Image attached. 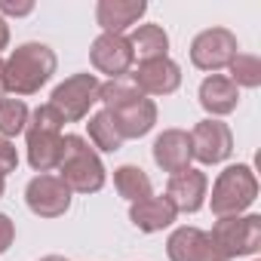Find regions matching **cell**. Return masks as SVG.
<instances>
[{"label":"cell","instance_id":"cell-1","mask_svg":"<svg viewBox=\"0 0 261 261\" xmlns=\"http://www.w3.org/2000/svg\"><path fill=\"white\" fill-rule=\"evenodd\" d=\"M56 53L46 43H22L4 62V86L13 95H34L56 74Z\"/></svg>","mask_w":261,"mask_h":261},{"label":"cell","instance_id":"cell-2","mask_svg":"<svg viewBox=\"0 0 261 261\" xmlns=\"http://www.w3.org/2000/svg\"><path fill=\"white\" fill-rule=\"evenodd\" d=\"M59 178L77 191V194H95L105 188V166L89 148L86 139L80 136H62V163H59Z\"/></svg>","mask_w":261,"mask_h":261},{"label":"cell","instance_id":"cell-3","mask_svg":"<svg viewBox=\"0 0 261 261\" xmlns=\"http://www.w3.org/2000/svg\"><path fill=\"white\" fill-rule=\"evenodd\" d=\"M258 197V178L246 163L227 166L224 172H218L215 185H212V212L218 218L227 215H240L246 212Z\"/></svg>","mask_w":261,"mask_h":261},{"label":"cell","instance_id":"cell-4","mask_svg":"<svg viewBox=\"0 0 261 261\" xmlns=\"http://www.w3.org/2000/svg\"><path fill=\"white\" fill-rule=\"evenodd\" d=\"M209 240L224 258L255 255L261 249V215H227V218H218L212 233H209Z\"/></svg>","mask_w":261,"mask_h":261},{"label":"cell","instance_id":"cell-5","mask_svg":"<svg viewBox=\"0 0 261 261\" xmlns=\"http://www.w3.org/2000/svg\"><path fill=\"white\" fill-rule=\"evenodd\" d=\"M98 86L101 83L95 80V74H74L53 89L49 105L62 114L65 123H77L89 117V108L98 101Z\"/></svg>","mask_w":261,"mask_h":261},{"label":"cell","instance_id":"cell-6","mask_svg":"<svg viewBox=\"0 0 261 261\" xmlns=\"http://www.w3.org/2000/svg\"><path fill=\"white\" fill-rule=\"evenodd\" d=\"M237 37L227 28H206L191 43V62L200 71H221L237 56Z\"/></svg>","mask_w":261,"mask_h":261},{"label":"cell","instance_id":"cell-7","mask_svg":"<svg viewBox=\"0 0 261 261\" xmlns=\"http://www.w3.org/2000/svg\"><path fill=\"white\" fill-rule=\"evenodd\" d=\"M25 203L40 218H59L71 209V188L59 175H37L25 188Z\"/></svg>","mask_w":261,"mask_h":261},{"label":"cell","instance_id":"cell-8","mask_svg":"<svg viewBox=\"0 0 261 261\" xmlns=\"http://www.w3.org/2000/svg\"><path fill=\"white\" fill-rule=\"evenodd\" d=\"M230 151H233V136H230L227 123L203 120V123L194 126V133H191V154L200 163H206V166L221 163V160L230 157Z\"/></svg>","mask_w":261,"mask_h":261},{"label":"cell","instance_id":"cell-9","mask_svg":"<svg viewBox=\"0 0 261 261\" xmlns=\"http://www.w3.org/2000/svg\"><path fill=\"white\" fill-rule=\"evenodd\" d=\"M89 59H92V68L108 74L111 80L114 77H123L129 74L136 56L129 49V40L123 34H101L92 40V49H89Z\"/></svg>","mask_w":261,"mask_h":261},{"label":"cell","instance_id":"cell-10","mask_svg":"<svg viewBox=\"0 0 261 261\" xmlns=\"http://www.w3.org/2000/svg\"><path fill=\"white\" fill-rule=\"evenodd\" d=\"M169 261H227L209 240L206 230L200 227H178L172 230L169 243H166Z\"/></svg>","mask_w":261,"mask_h":261},{"label":"cell","instance_id":"cell-11","mask_svg":"<svg viewBox=\"0 0 261 261\" xmlns=\"http://www.w3.org/2000/svg\"><path fill=\"white\" fill-rule=\"evenodd\" d=\"M191 136L185 129H163L154 142V163L169 172V175H178L185 169H191Z\"/></svg>","mask_w":261,"mask_h":261},{"label":"cell","instance_id":"cell-12","mask_svg":"<svg viewBox=\"0 0 261 261\" xmlns=\"http://www.w3.org/2000/svg\"><path fill=\"white\" fill-rule=\"evenodd\" d=\"M133 80L145 95H169V92H175L181 86V68L169 56L166 59H151V62L139 65Z\"/></svg>","mask_w":261,"mask_h":261},{"label":"cell","instance_id":"cell-13","mask_svg":"<svg viewBox=\"0 0 261 261\" xmlns=\"http://www.w3.org/2000/svg\"><path fill=\"white\" fill-rule=\"evenodd\" d=\"M108 114H111V120L117 126V133L123 136V142L126 139H142V136H148L151 129H154V123H157V105L148 95L129 101V105H123L117 111H108Z\"/></svg>","mask_w":261,"mask_h":261},{"label":"cell","instance_id":"cell-14","mask_svg":"<svg viewBox=\"0 0 261 261\" xmlns=\"http://www.w3.org/2000/svg\"><path fill=\"white\" fill-rule=\"evenodd\" d=\"M206 175L200 169H185L169 178L166 185V200L175 206V212H197L206 200Z\"/></svg>","mask_w":261,"mask_h":261},{"label":"cell","instance_id":"cell-15","mask_svg":"<svg viewBox=\"0 0 261 261\" xmlns=\"http://www.w3.org/2000/svg\"><path fill=\"white\" fill-rule=\"evenodd\" d=\"M145 10H148L145 0H98L95 19L105 28V34H123L145 16Z\"/></svg>","mask_w":261,"mask_h":261},{"label":"cell","instance_id":"cell-16","mask_svg":"<svg viewBox=\"0 0 261 261\" xmlns=\"http://www.w3.org/2000/svg\"><path fill=\"white\" fill-rule=\"evenodd\" d=\"M175 215H178L175 206L166 197H154V194L129 206V218H133V224L139 230H145V233H157V230L169 227L175 221Z\"/></svg>","mask_w":261,"mask_h":261},{"label":"cell","instance_id":"cell-17","mask_svg":"<svg viewBox=\"0 0 261 261\" xmlns=\"http://www.w3.org/2000/svg\"><path fill=\"white\" fill-rule=\"evenodd\" d=\"M237 101H240V89L224 74H212L200 83V105L212 117H224V114L237 111Z\"/></svg>","mask_w":261,"mask_h":261},{"label":"cell","instance_id":"cell-18","mask_svg":"<svg viewBox=\"0 0 261 261\" xmlns=\"http://www.w3.org/2000/svg\"><path fill=\"white\" fill-rule=\"evenodd\" d=\"M28 133V163L46 175L49 169H59L62 163V133H34V129H25Z\"/></svg>","mask_w":261,"mask_h":261},{"label":"cell","instance_id":"cell-19","mask_svg":"<svg viewBox=\"0 0 261 261\" xmlns=\"http://www.w3.org/2000/svg\"><path fill=\"white\" fill-rule=\"evenodd\" d=\"M129 40V49H133L136 59L142 62H151V59H166L169 56V37L160 25H139L133 31V37Z\"/></svg>","mask_w":261,"mask_h":261},{"label":"cell","instance_id":"cell-20","mask_svg":"<svg viewBox=\"0 0 261 261\" xmlns=\"http://www.w3.org/2000/svg\"><path fill=\"white\" fill-rule=\"evenodd\" d=\"M114 188L129 203H139V200L151 197V178L139 166H120V169H114Z\"/></svg>","mask_w":261,"mask_h":261},{"label":"cell","instance_id":"cell-21","mask_svg":"<svg viewBox=\"0 0 261 261\" xmlns=\"http://www.w3.org/2000/svg\"><path fill=\"white\" fill-rule=\"evenodd\" d=\"M142 95H145V92L136 86L133 74L114 77V80H108V83L98 86V101L105 105V111H117V108H123V105H129V101H136V98H142Z\"/></svg>","mask_w":261,"mask_h":261},{"label":"cell","instance_id":"cell-22","mask_svg":"<svg viewBox=\"0 0 261 261\" xmlns=\"http://www.w3.org/2000/svg\"><path fill=\"white\" fill-rule=\"evenodd\" d=\"M28 117H31V111H28V105H25L22 98L4 95V98H0V139L10 142L13 136L25 133Z\"/></svg>","mask_w":261,"mask_h":261},{"label":"cell","instance_id":"cell-23","mask_svg":"<svg viewBox=\"0 0 261 261\" xmlns=\"http://www.w3.org/2000/svg\"><path fill=\"white\" fill-rule=\"evenodd\" d=\"M86 126H89V142H92L98 151L114 154V151H120V148H123V136L117 133V126H114V120H111V114H108V111L92 114Z\"/></svg>","mask_w":261,"mask_h":261},{"label":"cell","instance_id":"cell-24","mask_svg":"<svg viewBox=\"0 0 261 261\" xmlns=\"http://www.w3.org/2000/svg\"><path fill=\"white\" fill-rule=\"evenodd\" d=\"M227 68H230V77H227V80H230L237 89H240V86H246V89L261 86V62H258V56H252V53H237Z\"/></svg>","mask_w":261,"mask_h":261},{"label":"cell","instance_id":"cell-25","mask_svg":"<svg viewBox=\"0 0 261 261\" xmlns=\"http://www.w3.org/2000/svg\"><path fill=\"white\" fill-rule=\"evenodd\" d=\"M62 126H65L62 114H59L53 105H40V108L28 117V126H25V129H34V133H62Z\"/></svg>","mask_w":261,"mask_h":261},{"label":"cell","instance_id":"cell-26","mask_svg":"<svg viewBox=\"0 0 261 261\" xmlns=\"http://www.w3.org/2000/svg\"><path fill=\"white\" fill-rule=\"evenodd\" d=\"M16 166H19L16 148H13L7 139H0V178H7L10 172H16Z\"/></svg>","mask_w":261,"mask_h":261},{"label":"cell","instance_id":"cell-27","mask_svg":"<svg viewBox=\"0 0 261 261\" xmlns=\"http://www.w3.org/2000/svg\"><path fill=\"white\" fill-rule=\"evenodd\" d=\"M13 240H16V224H13L10 215L0 212V255H4V252L13 246Z\"/></svg>","mask_w":261,"mask_h":261},{"label":"cell","instance_id":"cell-28","mask_svg":"<svg viewBox=\"0 0 261 261\" xmlns=\"http://www.w3.org/2000/svg\"><path fill=\"white\" fill-rule=\"evenodd\" d=\"M34 10L31 0H22V4H16V0H0V13H7V16H28Z\"/></svg>","mask_w":261,"mask_h":261},{"label":"cell","instance_id":"cell-29","mask_svg":"<svg viewBox=\"0 0 261 261\" xmlns=\"http://www.w3.org/2000/svg\"><path fill=\"white\" fill-rule=\"evenodd\" d=\"M7 43H10V25H7L4 16H0V49H7Z\"/></svg>","mask_w":261,"mask_h":261},{"label":"cell","instance_id":"cell-30","mask_svg":"<svg viewBox=\"0 0 261 261\" xmlns=\"http://www.w3.org/2000/svg\"><path fill=\"white\" fill-rule=\"evenodd\" d=\"M0 92H7V86H4V59H0Z\"/></svg>","mask_w":261,"mask_h":261},{"label":"cell","instance_id":"cell-31","mask_svg":"<svg viewBox=\"0 0 261 261\" xmlns=\"http://www.w3.org/2000/svg\"><path fill=\"white\" fill-rule=\"evenodd\" d=\"M40 261H68V258H62V255H46V258H40Z\"/></svg>","mask_w":261,"mask_h":261},{"label":"cell","instance_id":"cell-32","mask_svg":"<svg viewBox=\"0 0 261 261\" xmlns=\"http://www.w3.org/2000/svg\"><path fill=\"white\" fill-rule=\"evenodd\" d=\"M4 191H7V178H0V197H4Z\"/></svg>","mask_w":261,"mask_h":261}]
</instances>
